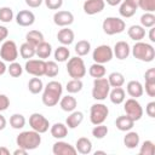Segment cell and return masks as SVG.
<instances>
[{
	"mask_svg": "<svg viewBox=\"0 0 155 155\" xmlns=\"http://www.w3.org/2000/svg\"><path fill=\"white\" fill-rule=\"evenodd\" d=\"M63 92V86L58 81H50L42 90L41 101L46 107H54L58 104Z\"/></svg>",
	"mask_w": 155,
	"mask_h": 155,
	"instance_id": "1",
	"label": "cell"
},
{
	"mask_svg": "<svg viewBox=\"0 0 155 155\" xmlns=\"http://www.w3.org/2000/svg\"><path fill=\"white\" fill-rule=\"evenodd\" d=\"M16 144L18 148H23L25 150H34L41 144V136L39 132L31 131H23L16 137Z\"/></svg>",
	"mask_w": 155,
	"mask_h": 155,
	"instance_id": "2",
	"label": "cell"
},
{
	"mask_svg": "<svg viewBox=\"0 0 155 155\" xmlns=\"http://www.w3.org/2000/svg\"><path fill=\"white\" fill-rule=\"evenodd\" d=\"M132 54L136 59L149 63L153 62L155 58V48L148 42L136 41V44L132 47Z\"/></svg>",
	"mask_w": 155,
	"mask_h": 155,
	"instance_id": "3",
	"label": "cell"
},
{
	"mask_svg": "<svg viewBox=\"0 0 155 155\" xmlns=\"http://www.w3.org/2000/svg\"><path fill=\"white\" fill-rule=\"evenodd\" d=\"M67 71L70 78L73 79H81L86 75V67L85 62L80 56L71 57L68 59L67 63Z\"/></svg>",
	"mask_w": 155,
	"mask_h": 155,
	"instance_id": "4",
	"label": "cell"
},
{
	"mask_svg": "<svg viewBox=\"0 0 155 155\" xmlns=\"http://www.w3.org/2000/svg\"><path fill=\"white\" fill-rule=\"evenodd\" d=\"M126 23L119 17H107L102 23V29L107 35L120 34L125 30Z\"/></svg>",
	"mask_w": 155,
	"mask_h": 155,
	"instance_id": "5",
	"label": "cell"
},
{
	"mask_svg": "<svg viewBox=\"0 0 155 155\" xmlns=\"http://www.w3.org/2000/svg\"><path fill=\"white\" fill-rule=\"evenodd\" d=\"M110 85L108 82V79L105 78H98L93 80V87H92V97L96 101H104L109 96Z\"/></svg>",
	"mask_w": 155,
	"mask_h": 155,
	"instance_id": "6",
	"label": "cell"
},
{
	"mask_svg": "<svg viewBox=\"0 0 155 155\" xmlns=\"http://www.w3.org/2000/svg\"><path fill=\"white\" fill-rule=\"evenodd\" d=\"M109 115V109L103 103H94L90 109V121L92 125L103 124Z\"/></svg>",
	"mask_w": 155,
	"mask_h": 155,
	"instance_id": "7",
	"label": "cell"
},
{
	"mask_svg": "<svg viewBox=\"0 0 155 155\" xmlns=\"http://www.w3.org/2000/svg\"><path fill=\"white\" fill-rule=\"evenodd\" d=\"M0 57L4 62H8V63L15 62L18 57V48L16 42L12 40L4 41L0 47Z\"/></svg>",
	"mask_w": 155,
	"mask_h": 155,
	"instance_id": "8",
	"label": "cell"
},
{
	"mask_svg": "<svg viewBox=\"0 0 155 155\" xmlns=\"http://www.w3.org/2000/svg\"><path fill=\"white\" fill-rule=\"evenodd\" d=\"M113 48L109 45H99L93 50L92 53V58L94 61V63H99V64H105L108 62H110L113 59Z\"/></svg>",
	"mask_w": 155,
	"mask_h": 155,
	"instance_id": "9",
	"label": "cell"
},
{
	"mask_svg": "<svg viewBox=\"0 0 155 155\" xmlns=\"http://www.w3.org/2000/svg\"><path fill=\"white\" fill-rule=\"evenodd\" d=\"M124 110L126 113V115H128L134 122L140 120L143 116V108L140 105V103L137 101V98H130L125 102L124 105Z\"/></svg>",
	"mask_w": 155,
	"mask_h": 155,
	"instance_id": "10",
	"label": "cell"
},
{
	"mask_svg": "<svg viewBox=\"0 0 155 155\" xmlns=\"http://www.w3.org/2000/svg\"><path fill=\"white\" fill-rule=\"evenodd\" d=\"M29 125H30L31 130L39 132L40 134L47 132L48 128H50L48 120L42 114H39V113H33L29 116Z\"/></svg>",
	"mask_w": 155,
	"mask_h": 155,
	"instance_id": "11",
	"label": "cell"
},
{
	"mask_svg": "<svg viewBox=\"0 0 155 155\" xmlns=\"http://www.w3.org/2000/svg\"><path fill=\"white\" fill-rule=\"evenodd\" d=\"M45 65H46V62L44 59H28L25 62L24 69L28 74L40 78L45 75Z\"/></svg>",
	"mask_w": 155,
	"mask_h": 155,
	"instance_id": "12",
	"label": "cell"
},
{
	"mask_svg": "<svg viewBox=\"0 0 155 155\" xmlns=\"http://www.w3.org/2000/svg\"><path fill=\"white\" fill-rule=\"evenodd\" d=\"M82 7H84V12L86 15L93 16V15H97L104 10L105 1L104 0H85Z\"/></svg>",
	"mask_w": 155,
	"mask_h": 155,
	"instance_id": "13",
	"label": "cell"
},
{
	"mask_svg": "<svg viewBox=\"0 0 155 155\" xmlns=\"http://www.w3.org/2000/svg\"><path fill=\"white\" fill-rule=\"evenodd\" d=\"M52 153L54 155H75L78 151L68 142L58 139V142H56L52 147Z\"/></svg>",
	"mask_w": 155,
	"mask_h": 155,
	"instance_id": "14",
	"label": "cell"
},
{
	"mask_svg": "<svg viewBox=\"0 0 155 155\" xmlns=\"http://www.w3.org/2000/svg\"><path fill=\"white\" fill-rule=\"evenodd\" d=\"M74 15L70 11H57L53 15V23L58 27H68L73 24Z\"/></svg>",
	"mask_w": 155,
	"mask_h": 155,
	"instance_id": "15",
	"label": "cell"
},
{
	"mask_svg": "<svg viewBox=\"0 0 155 155\" xmlns=\"http://www.w3.org/2000/svg\"><path fill=\"white\" fill-rule=\"evenodd\" d=\"M35 22V15L29 10H22L16 15V23L21 27H30Z\"/></svg>",
	"mask_w": 155,
	"mask_h": 155,
	"instance_id": "16",
	"label": "cell"
},
{
	"mask_svg": "<svg viewBox=\"0 0 155 155\" xmlns=\"http://www.w3.org/2000/svg\"><path fill=\"white\" fill-rule=\"evenodd\" d=\"M145 93L149 97H155V68H149L144 74Z\"/></svg>",
	"mask_w": 155,
	"mask_h": 155,
	"instance_id": "17",
	"label": "cell"
},
{
	"mask_svg": "<svg viewBox=\"0 0 155 155\" xmlns=\"http://www.w3.org/2000/svg\"><path fill=\"white\" fill-rule=\"evenodd\" d=\"M113 53L114 56L120 59V61H124L126 59L130 53H131V47L130 45L126 42V41H117L115 45H114V50H113Z\"/></svg>",
	"mask_w": 155,
	"mask_h": 155,
	"instance_id": "18",
	"label": "cell"
},
{
	"mask_svg": "<svg viewBox=\"0 0 155 155\" xmlns=\"http://www.w3.org/2000/svg\"><path fill=\"white\" fill-rule=\"evenodd\" d=\"M126 90H127V93L132 97V98H138V97H142L143 93H144V87L143 85L137 81V80H131L127 82V86H126Z\"/></svg>",
	"mask_w": 155,
	"mask_h": 155,
	"instance_id": "19",
	"label": "cell"
},
{
	"mask_svg": "<svg viewBox=\"0 0 155 155\" xmlns=\"http://www.w3.org/2000/svg\"><path fill=\"white\" fill-rule=\"evenodd\" d=\"M74 31L71 29H69L68 27H63V29H61L58 33H57V40L64 45V46H68L70 44H73L74 41Z\"/></svg>",
	"mask_w": 155,
	"mask_h": 155,
	"instance_id": "20",
	"label": "cell"
},
{
	"mask_svg": "<svg viewBox=\"0 0 155 155\" xmlns=\"http://www.w3.org/2000/svg\"><path fill=\"white\" fill-rule=\"evenodd\" d=\"M115 126L119 131L122 132H127L133 128L134 126V121L128 116V115H121L115 120Z\"/></svg>",
	"mask_w": 155,
	"mask_h": 155,
	"instance_id": "21",
	"label": "cell"
},
{
	"mask_svg": "<svg viewBox=\"0 0 155 155\" xmlns=\"http://www.w3.org/2000/svg\"><path fill=\"white\" fill-rule=\"evenodd\" d=\"M76 105H78V102L76 99L70 96V94H67L64 97H61L59 99V107L63 111H67V113H71L76 109Z\"/></svg>",
	"mask_w": 155,
	"mask_h": 155,
	"instance_id": "22",
	"label": "cell"
},
{
	"mask_svg": "<svg viewBox=\"0 0 155 155\" xmlns=\"http://www.w3.org/2000/svg\"><path fill=\"white\" fill-rule=\"evenodd\" d=\"M50 132H51V136L53 138H56V139H63L68 134V127H67L65 124L56 122V124H53L50 127Z\"/></svg>",
	"mask_w": 155,
	"mask_h": 155,
	"instance_id": "23",
	"label": "cell"
},
{
	"mask_svg": "<svg viewBox=\"0 0 155 155\" xmlns=\"http://www.w3.org/2000/svg\"><path fill=\"white\" fill-rule=\"evenodd\" d=\"M108 97L110 98V102L113 104L119 105V104L125 102L126 92H125V90L122 87H113V90L109 91V96Z\"/></svg>",
	"mask_w": 155,
	"mask_h": 155,
	"instance_id": "24",
	"label": "cell"
},
{
	"mask_svg": "<svg viewBox=\"0 0 155 155\" xmlns=\"http://www.w3.org/2000/svg\"><path fill=\"white\" fill-rule=\"evenodd\" d=\"M75 149L82 155H87L92 151V142L87 137H80L75 143Z\"/></svg>",
	"mask_w": 155,
	"mask_h": 155,
	"instance_id": "25",
	"label": "cell"
},
{
	"mask_svg": "<svg viewBox=\"0 0 155 155\" xmlns=\"http://www.w3.org/2000/svg\"><path fill=\"white\" fill-rule=\"evenodd\" d=\"M82 121H84V114H82L81 111L74 110V111H71L70 115L67 117L65 125H67L68 128L74 130V128H76L78 126H80V124H81Z\"/></svg>",
	"mask_w": 155,
	"mask_h": 155,
	"instance_id": "26",
	"label": "cell"
},
{
	"mask_svg": "<svg viewBox=\"0 0 155 155\" xmlns=\"http://www.w3.org/2000/svg\"><path fill=\"white\" fill-rule=\"evenodd\" d=\"M51 53H52V46H51V44H48V42H46L45 40L42 41V42H40L36 47H35V54L40 58V59H46V58H48L50 56H51Z\"/></svg>",
	"mask_w": 155,
	"mask_h": 155,
	"instance_id": "27",
	"label": "cell"
},
{
	"mask_svg": "<svg viewBox=\"0 0 155 155\" xmlns=\"http://www.w3.org/2000/svg\"><path fill=\"white\" fill-rule=\"evenodd\" d=\"M124 144L128 149H134L139 144V134L134 131H127L126 136L124 137Z\"/></svg>",
	"mask_w": 155,
	"mask_h": 155,
	"instance_id": "28",
	"label": "cell"
},
{
	"mask_svg": "<svg viewBox=\"0 0 155 155\" xmlns=\"http://www.w3.org/2000/svg\"><path fill=\"white\" fill-rule=\"evenodd\" d=\"M127 34L130 36V39L134 40V41H142V39L145 36V29L142 25L138 24H133L128 28Z\"/></svg>",
	"mask_w": 155,
	"mask_h": 155,
	"instance_id": "29",
	"label": "cell"
},
{
	"mask_svg": "<svg viewBox=\"0 0 155 155\" xmlns=\"http://www.w3.org/2000/svg\"><path fill=\"white\" fill-rule=\"evenodd\" d=\"M44 34L40 31V30H30V31H28L27 33V35H25V41L27 42H29V44H31L33 46H38L40 42H42L44 41Z\"/></svg>",
	"mask_w": 155,
	"mask_h": 155,
	"instance_id": "30",
	"label": "cell"
},
{
	"mask_svg": "<svg viewBox=\"0 0 155 155\" xmlns=\"http://www.w3.org/2000/svg\"><path fill=\"white\" fill-rule=\"evenodd\" d=\"M19 54L23 59H30L35 56V46H33L29 42H23L19 47Z\"/></svg>",
	"mask_w": 155,
	"mask_h": 155,
	"instance_id": "31",
	"label": "cell"
},
{
	"mask_svg": "<svg viewBox=\"0 0 155 155\" xmlns=\"http://www.w3.org/2000/svg\"><path fill=\"white\" fill-rule=\"evenodd\" d=\"M28 90L33 94H38V93L42 92V90H44V82H42V80L40 78H38V76L31 78L29 80V82H28Z\"/></svg>",
	"mask_w": 155,
	"mask_h": 155,
	"instance_id": "32",
	"label": "cell"
},
{
	"mask_svg": "<svg viewBox=\"0 0 155 155\" xmlns=\"http://www.w3.org/2000/svg\"><path fill=\"white\" fill-rule=\"evenodd\" d=\"M53 56H54V59H56L57 62L63 63V62H67L68 58L70 57V51H69V48H68L67 46L62 45V46H58V47L54 50Z\"/></svg>",
	"mask_w": 155,
	"mask_h": 155,
	"instance_id": "33",
	"label": "cell"
},
{
	"mask_svg": "<svg viewBox=\"0 0 155 155\" xmlns=\"http://www.w3.org/2000/svg\"><path fill=\"white\" fill-rule=\"evenodd\" d=\"M108 82L110 87H121L125 84V76L119 71H113L108 76Z\"/></svg>",
	"mask_w": 155,
	"mask_h": 155,
	"instance_id": "34",
	"label": "cell"
},
{
	"mask_svg": "<svg viewBox=\"0 0 155 155\" xmlns=\"http://www.w3.org/2000/svg\"><path fill=\"white\" fill-rule=\"evenodd\" d=\"M10 126L15 130H21L25 126V117L22 114H12L10 117Z\"/></svg>",
	"mask_w": 155,
	"mask_h": 155,
	"instance_id": "35",
	"label": "cell"
},
{
	"mask_svg": "<svg viewBox=\"0 0 155 155\" xmlns=\"http://www.w3.org/2000/svg\"><path fill=\"white\" fill-rule=\"evenodd\" d=\"M90 51H91V44H90V41H87V40H80V41L76 42V45H75V52H76L78 56L84 57V56L88 54Z\"/></svg>",
	"mask_w": 155,
	"mask_h": 155,
	"instance_id": "36",
	"label": "cell"
},
{
	"mask_svg": "<svg viewBox=\"0 0 155 155\" xmlns=\"http://www.w3.org/2000/svg\"><path fill=\"white\" fill-rule=\"evenodd\" d=\"M105 67L104 64H99V63H93L90 69H88V74L94 78V79H98V78H104L105 75Z\"/></svg>",
	"mask_w": 155,
	"mask_h": 155,
	"instance_id": "37",
	"label": "cell"
},
{
	"mask_svg": "<svg viewBox=\"0 0 155 155\" xmlns=\"http://www.w3.org/2000/svg\"><path fill=\"white\" fill-rule=\"evenodd\" d=\"M136 11H137V8L136 7H133L132 5H130V4H127L126 1H121V5H120V8H119V13H120V16L121 17H125V18H130V17H132L134 13H136Z\"/></svg>",
	"mask_w": 155,
	"mask_h": 155,
	"instance_id": "38",
	"label": "cell"
},
{
	"mask_svg": "<svg viewBox=\"0 0 155 155\" xmlns=\"http://www.w3.org/2000/svg\"><path fill=\"white\" fill-rule=\"evenodd\" d=\"M84 84L81 81V79H71L70 81L67 82L65 90L68 91V93H78L82 90Z\"/></svg>",
	"mask_w": 155,
	"mask_h": 155,
	"instance_id": "39",
	"label": "cell"
},
{
	"mask_svg": "<svg viewBox=\"0 0 155 155\" xmlns=\"http://www.w3.org/2000/svg\"><path fill=\"white\" fill-rule=\"evenodd\" d=\"M59 73V67L54 61H47L45 65V76L47 78H54Z\"/></svg>",
	"mask_w": 155,
	"mask_h": 155,
	"instance_id": "40",
	"label": "cell"
},
{
	"mask_svg": "<svg viewBox=\"0 0 155 155\" xmlns=\"http://www.w3.org/2000/svg\"><path fill=\"white\" fill-rule=\"evenodd\" d=\"M140 25L143 28H151L155 25V16L153 12H145L140 16Z\"/></svg>",
	"mask_w": 155,
	"mask_h": 155,
	"instance_id": "41",
	"label": "cell"
},
{
	"mask_svg": "<svg viewBox=\"0 0 155 155\" xmlns=\"http://www.w3.org/2000/svg\"><path fill=\"white\" fill-rule=\"evenodd\" d=\"M107 134H108V127L103 124L94 125V127L92 128V136L96 139H103Z\"/></svg>",
	"mask_w": 155,
	"mask_h": 155,
	"instance_id": "42",
	"label": "cell"
},
{
	"mask_svg": "<svg viewBox=\"0 0 155 155\" xmlns=\"http://www.w3.org/2000/svg\"><path fill=\"white\" fill-rule=\"evenodd\" d=\"M13 19V11L8 6L0 7V21L4 23H10Z\"/></svg>",
	"mask_w": 155,
	"mask_h": 155,
	"instance_id": "43",
	"label": "cell"
},
{
	"mask_svg": "<svg viewBox=\"0 0 155 155\" xmlns=\"http://www.w3.org/2000/svg\"><path fill=\"white\" fill-rule=\"evenodd\" d=\"M7 71L12 78H19L22 75V73H23V68H22V65L19 63H17L15 61V62L10 63V65L7 67Z\"/></svg>",
	"mask_w": 155,
	"mask_h": 155,
	"instance_id": "44",
	"label": "cell"
},
{
	"mask_svg": "<svg viewBox=\"0 0 155 155\" xmlns=\"http://www.w3.org/2000/svg\"><path fill=\"white\" fill-rule=\"evenodd\" d=\"M155 153V145L151 140H144L143 144L140 145L139 154L140 155H154Z\"/></svg>",
	"mask_w": 155,
	"mask_h": 155,
	"instance_id": "45",
	"label": "cell"
},
{
	"mask_svg": "<svg viewBox=\"0 0 155 155\" xmlns=\"http://www.w3.org/2000/svg\"><path fill=\"white\" fill-rule=\"evenodd\" d=\"M138 7L144 10L145 12H154L155 11V0H139Z\"/></svg>",
	"mask_w": 155,
	"mask_h": 155,
	"instance_id": "46",
	"label": "cell"
},
{
	"mask_svg": "<svg viewBox=\"0 0 155 155\" xmlns=\"http://www.w3.org/2000/svg\"><path fill=\"white\" fill-rule=\"evenodd\" d=\"M44 2L50 10H59L63 5V0H44Z\"/></svg>",
	"mask_w": 155,
	"mask_h": 155,
	"instance_id": "47",
	"label": "cell"
},
{
	"mask_svg": "<svg viewBox=\"0 0 155 155\" xmlns=\"http://www.w3.org/2000/svg\"><path fill=\"white\" fill-rule=\"evenodd\" d=\"M10 107V99L6 94H0V113Z\"/></svg>",
	"mask_w": 155,
	"mask_h": 155,
	"instance_id": "48",
	"label": "cell"
},
{
	"mask_svg": "<svg viewBox=\"0 0 155 155\" xmlns=\"http://www.w3.org/2000/svg\"><path fill=\"white\" fill-rule=\"evenodd\" d=\"M145 113L149 117H155V102H149L145 107Z\"/></svg>",
	"mask_w": 155,
	"mask_h": 155,
	"instance_id": "49",
	"label": "cell"
},
{
	"mask_svg": "<svg viewBox=\"0 0 155 155\" xmlns=\"http://www.w3.org/2000/svg\"><path fill=\"white\" fill-rule=\"evenodd\" d=\"M42 1L44 0H25V4L31 8H36L42 4Z\"/></svg>",
	"mask_w": 155,
	"mask_h": 155,
	"instance_id": "50",
	"label": "cell"
},
{
	"mask_svg": "<svg viewBox=\"0 0 155 155\" xmlns=\"http://www.w3.org/2000/svg\"><path fill=\"white\" fill-rule=\"evenodd\" d=\"M8 35V29L4 25H0V42H2Z\"/></svg>",
	"mask_w": 155,
	"mask_h": 155,
	"instance_id": "51",
	"label": "cell"
},
{
	"mask_svg": "<svg viewBox=\"0 0 155 155\" xmlns=\"http://www.w3.org/2000/svg\"><path fill=\"white\" fill-rule=\"evenodd\" d=\"M6 125H7V121H6L5 116L0 114V131H2V130L6 127Z\"/></svg>",
	"mask_w": 155,
	"mask_h": 155,
	"instance_id": "52",
	"label": "cell"
},
{
	"mask_svg": "<svg viewBox=\"0 0 155 155\" xmlns=\"http://www.w3.org/2000/svg\"><path fill=\"white\" fill-rule=\"evenodd\" d=\"M149 40L151 42H155V28L154 27H151L149 30Z\"/></svg>",
	"mask_w": 155,
	"mask_h": 155,
	"instance_id": "53",
	"label": "cell"
},
{
	"mask_svg": "<svg viewBox=\"0 0 155 155\" xmlns=\"http://www.w3.org/2000/svg\"><path fill=\"white\" fill-rule=\"evenodd\" d=\"M27 153H28V150H25V149H23V148H18V149H16V150L13 151L15 155H25Z\"/></svg>",
	"mask_w": 155,
	"mask_h": 155,
	"instance_id": "54",
	"label": "cell"
},
{
	"mask_svg": "<svg viewBox=\"0 0 155 155\" xmlns=\"http://www.w3.org/2000/svg\"><path fill=\"white\" fill-rule=\"evenodd\" d=\"M7 71V67L5 65L4 61H0V75H4Z\"/></svg>",
	"mask_w": 155,
	"mask_h": 155,
	"instance_id": "55",
	"label": "cell"
},
{
	"mask_svg": "<svg viewBox=\"0 0 155 155\" xmlns=\"http://www.w3.org/2000/svg\"><path fill=\"white\" fill-rule=\"evenodd\" d=\"M108 5H110V6H116V5H119V4H121V1L122 0H104Z\"/></svg>",
	"mask_w": 155,
	"mask_h": 155,
	"instance_id": "56",
	"label": "cell"
},
{
	"mask_svg": "<svg viewBox=\"0 0 155 155\" xmlns=\"http://www.w3.org/2000/svg\"><path fill=\"white\" fill-rule=\"evenodd\" d=\"M124 1H126V2H127V4H130V5H132L133 7L138 8V4H139V0H124Z\"/></svg>",
	"mask_w": 155,
	"mask_h": 155,
	"instance_id": "57",
	"label": "cell"
},
{
	"mask_svg": "<svg viewBox=\"0 0 155 155\" xmlns=\"http://www.w3.org/2000/svg\"><path fill=\"white\" fill-rule=\"evenodd\" d=\"M10 154V150L5 147H0V155H8Z\"/></svg>",
	"mask_w": 155,
	"mask_h": 155,
	"instance_id": "58",
	"label": "cell"
},
{
	"mask_svg": "<svg viewBox=\"0 0 155 155\" xmlns=\"http://www.w3.org/2000/svg\"><path fill=\"white\" fill-rule=\"evenodd\" d=\"M98 154H105V151H103V150H97V151L94 153V155H98Z\"/></svg>",
	"mask_w": 155,
	"mask_h": 155,
	"instance_id": "59",
	"label": "cell"
}]
</instances>
